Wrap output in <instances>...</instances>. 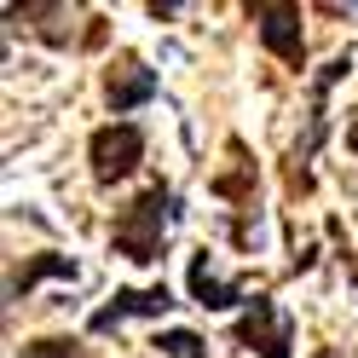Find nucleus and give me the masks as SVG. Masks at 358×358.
<instances>
[{"label": "nucleus", "instance_id": "obj_10", "mask_svg": "<svg viewBox=\"0 0 358 358\" xmlns=\"http://www.w3.org/2000/svg\"><path fill=\"white\" fill-rule=\"evenodd\" d=\"M24 358H81V347L76 341H35Z\"/></svg>", "mask_w": 358, "mask_h": 358}, {"label": "nucleus", "instance_id": "obj_5", "mask_svg": "<svg viewBox=\"0 0 358 358\" xmlns=\"http://www.w3.org/2000/svg\"><path fill=\"white\" fill-rule=\"evenodd\" d=\"M168 306H173L168 283H150V289H116V301H110V306H99L87 329H93V335H110V329H122L127 318H162Z\"/></svg>", "mask_w": 358, "mask_h": 358}, {"label": "nucleus", "instance_id": "obj_11", "mask_svg": "<svg viewBox=\"0 0 358 358\" xmlns=\"http://www.w3.org/2000/svg\"><path fill=\"white\" fill-rule=\"evenodd\" d=\"M318 358H335V352H318Z\"/></svg>", "mask_w": 358, "mask_h": 358}, {"label": "nucleus", "instance_id": "obj_9", "mask_svg": "<svg viewBox=\"0 0 358 358\" xmlns=\"http://www.w3.org/2000/svg\"><path fill=\"white\" fill-rule=\"evenodd\" d=\"M156 347H162L168 358H208L203 335H191V329H162V335H156Z\"/></svg>", "mask_w": 358, "mask_h": 358}, {"label": "nucleus", "instance_id": "obj_7", "mask_svg": "<svg viewBox=\"0 0 358 358\" xmlns=\"http://www.w3.org/2000/svg\"><path fill=\"white\" fill-rule=\"evenodd\" d=\"M191 295H196V306H214V312H220V306H237L243 289L226 283V278H214V272H208V255H196V260H191Z\"/></svg>", "mask_w": 358, "mask_h": 358}, {"label": "nucleus", "instance_id": "obj_3", "mask_svg": "<svg viewBox=\"0 0 358 358\" xmlns=\"http://www.w3.org/2000/svg\"><path fill=\"white\" fill-rule=\"evenodd\" d=\"M237 341L255 347L260 358H289V347H295V324H289V312H278L272 295H255L249 312L237 318Z\"/></svg>", "mask_w": 358, "mask_h": 358}, {"label": "nucleus", "instance_id": "obj_2", "mask_svg": "<svg viewBox=\"0 0 358 358\" xmlns=\"http://www.w3.org/2000/svg\"><path fill=\"white\" fill-rule=\"evenodd\" d=\"M87 162H93V179H99V185H116V179H127L133 168L145 162V133L133 127V122L99 127L93 139H87Z\"/></svg>", "mask_w": 358, "mask_h": 358}, {"label": "nucleus", "instance_id": "obj_8", "mask_svg": "<svg viewBox=\"0 0 358 358\" xmlns=\"http://www.w3.org/2000/svg\"><path fill=\"white\" fill-rule=\"evenodd\" d=\"M41 278H76V260H70V255H35V260L24 266V272H12V278H6V301L29 295V289H35Z\"/></svg>", "mask_w": 358, "mask_h": 358}, {"label": "nucleus", "instance_id": "obj_4", "mask_svg": "<svg viewBox=\"0 0 358 358\" xmlns=\"http://www.w3.org/2000/svg\"><path fill=\"white\" fill-rule=\"evenodd\" d=\"M249 17L260 24V47L283 58L289 70H301L306 64V35H301V6H278V0H260V6H249Z\"/></svg>", "mask_w": 358, "mask_h": 358}, {"label": "nucleus", "instance_id": "obj_1", "mask_svg": "<svg viewBox=\"0 0 358 358\" xmlns=\"http://www.w3.org/2000/svg\"><path fill=\"white\" fill-rule=\"evenodd\" d=\"M173 220H179V196L168 185H150L139 203H127L116 214V231H110V249H116L122 260L133 266H150L156 255H162V243L173 231Z\"/></svg>", "mask_w": 358, "mask_h": 358}, {"label": "nucleus", "instance_id": "obj_6", "mask_svg": "<svg viewBox=\"0 0 358 358\" xmlns=\"http://www.w3.org/2000/svg\"><path fill=\"white\" fill-rule=\"evenodd\" d=\"M104 99H110V110H116V116L150 104V99H156V70H145L139 58H122L116 70H110V81H104Z\"/></svg>", "mask_w": 358, "mask_h": 358}]
</instances>
